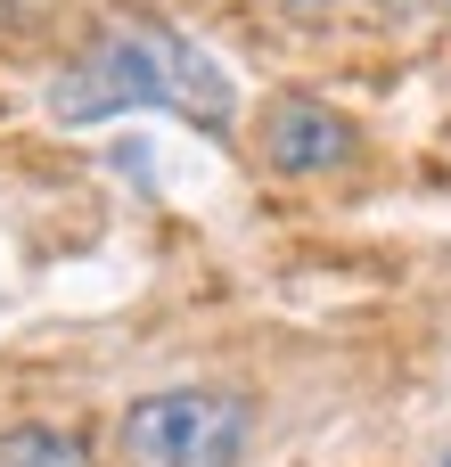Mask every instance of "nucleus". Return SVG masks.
Listing matches in <instances>:
<instances>
[{"label":"nucleus","instance_id":"obj_4","mask_svg":"<svg viewBox=\"0 0 451 467\" xmlns=\"http://www.w3.org/2000/svg\"><path fill=\"white\" fill-rule=\"evenodd\" d=\"M0 467H90V443L74 427H8L0 435Z\"/></svg>","mask_w":451,"mask_h":467},{"label":"nucleus","instance_id":"obj_2","mask_svg":"<svg viewBox=\"0 0 451 467\" xmlns=\"http://www.w3.org/2000/svg\"><path fill=\"white\" fill-rule=\"evenodd\" d=\"M255 435V402L230 386H164L140 394L115 427V467H238Z\"/></svg>","mask_w":451,"mask_h":467},{"label":"nucleus","instance_id":"obj_1","mask_svg":"<svg viewBox=\"0 0 451 467\" xmlns=\"http://www.w3.org/2000/svg\"><path fill=\"white\" fill-rule=\"evenodd\" d=\"M49 107L66 123H90V115H115V107H164L197 131H230V74L214 66L205 41H189L181 25L164 16H115L58 82H49Z\"/></svg>","mask_w":451,"mask_h":467},{"label":"nucleus","instance_id":"obj_5","mask_svg":"<svg viewBox=\"0 0 451 467\" xmlns=\"http://www.w3.org/2000/svg\"><path fill=\"white\" fill-rule=\"evenodd\" d=\"M444 467H451V460H444Z\"/></svg>","mask_w":451,"mask_h":467},{"label":"nucleus","instance_id":"obj_3","mask_svg":"<svg viewBox=\"0 0 451 467\" xmlns=\"http://www.w3.org/2000/svg\"><path fill=\"white\" fill-rule=\"evenodd\" d=\"M362 156V123L345 115V107H329V99H279L271 115H263V164L279 172V181H320V172H345Z\"/></svg>","mask_w":451,"mask_h":467}]
</instances>
